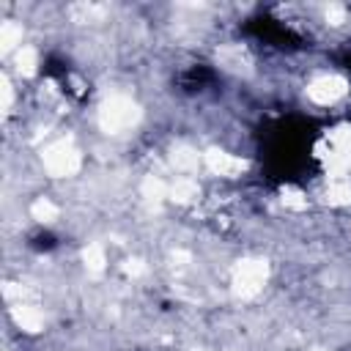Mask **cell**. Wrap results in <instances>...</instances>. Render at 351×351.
Listing matches in <instances>:
<instances>
[{
	"instance_id": "obj_1",
	"label": "cell",
	"mask_w": 351,
	"mask_h": 351,
	"mask_svg": "<svg viewBox=\"0 0 351 351\" xmlns=\"http://www.w3.org/2000/svg\"><path fill=\"white\" fill-rule=\"evenodd\" d=\"M313 123L304 118L277 121L263 137V162L271 178H296L307 170L313 151Z\"/></svg>"
},
{
	"instance_id": "obj_2",
	"label": "cell",
	"mask_w": 351,
	"mask_h": 351,
	"mask_svg": "<svg viewBox=\"0 0 351 351\" xmlns=\"http://www.w3.org/2000/svg\"><path fill=\"white\" fill-rule=\"evenodd\" d=\"M52 244H55V241H52V236H49V233H41V236L33 241V247H38V250H49Z\"/></svg>"
}]
</instances>
